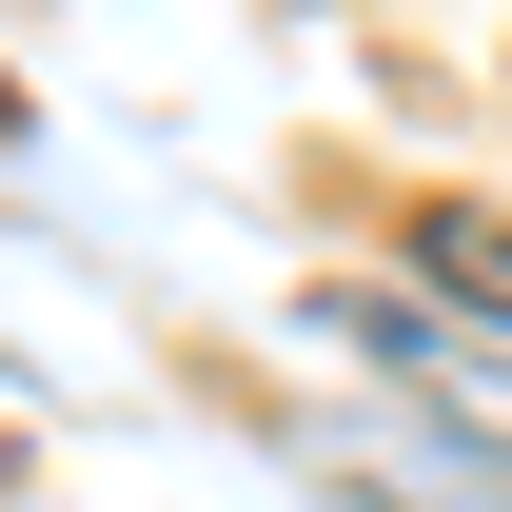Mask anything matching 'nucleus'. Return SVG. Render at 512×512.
<instances>
[{
	"instance_id": "f257e3e1",
	"label": "nucleus",
	"mask_w": 512,
	"mask_h": 512,
	"mask_svg": "<svg viewBox=\"0 0 512 512\" xmlns=\"http://www.w3.org/2000/svg\"><path fill=\"white\" fill-rule=\"evenodd\" d=\"M414 256H434V296L512 316V217H493V197H434V217H414Z\"/></svg>"
}]
</instances>
